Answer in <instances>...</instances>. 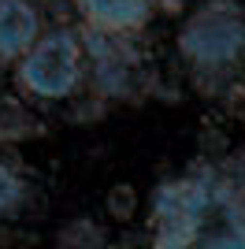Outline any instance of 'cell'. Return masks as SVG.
Wrapping results in <instances>:
<instances>
[{
  "label": "cell",
  "instance_id": "cell-10",
  "mask_svg": "<svg viewBox=\"0 0 245 249\" xmlns=\"http://www.w3.org/2000/svg\"><path fill=\"white\" fill-rule=\"evenodd\" d=\"M134 212H138V194H134L126 182H119L115 190H108V216H112V219L126 223Z\"/></svg>",
  "mask_w": 245,
  "mask_h": 249
},
{
  "label": "cell",
  "instance_id": "cell-8",
  "mask_svg": "<svg viewBox=\"0 0 245 249\" xmlns=\"http://www.w3.org/2000/svg\"><path fill=\"white\" fill-rule=\"evenodd\" d=\"M26 194H30V182L15 164L0 160V219L15 216L22 205H26Z\"/></svg>",
  "mask_w": 245,
  "mask_h": 249
},
{
  "label": "cell",
  "instance_id": "cell-9",
  "mask_svg": "<svg viewBox=\"0 0 245 249\" xmlns=\"http://www.w3.org/2000/svg\"><path fill=\"white\" fill-rule=\"evenodd\" d=\"M37 130L41 123L26 104H0V142H26Z\"/></svg>",
  "mask_w": 245,
  "mask_h": 249
},
{
  "label": "cell",
  "instance_id": "cell-6",
  "mask_svg": "<svg viewBox=\"0 0 245 249\" xmlns=\"http://www.w3.org/2000/svg\"><path fill=\"white\" fill-rule=\"evenodd\" d=\"M82 11V26L108 34H141L153 19L156 0H71Z\"/></svg>",
  "mask_w": 245,
  "mask_h": 249
},
{
  "label": "cell",
  "instance_id": "cell-7",
  "mask_svg": "<svg viewBox=\"0 0 245 249\" xmlns=\"http://www.w3.org/2000/svg\"><path fill=\"white\" fill-rule=\"evenodd\" d=\"M56 249H108V234L97 219L82 216V219H71L56 234Z\"/></svg>",
  "mask_w": 245,
  "mask_h": 249
},
{
  "label": "cell",
  "instance_id": "cell-4",
  "mask_svg": "<svg viewBox=\"0 0 245 249\" xmlns=\"http://www.w3.org/2000/svg\"><path fill=\"white\" fill-rule=\"evenodd\" d=\"M82 41H86L93 89L104 101H126L138 93V78H153V71H145L138 49L130 45L134 34H108L82 26Z\"/></svg>",
  "mask_w": 245,
  "mask_h": 249
},
{
  "label": "cell",
  "instance_id": "cell-3",
  "mask_svg": "<svg viewBox=\"0 0 245 249\" xmlns=\"http://www.w3.org/2000/svg\"><path fill=\"white\" fill-rule=\"evenodd\" d=\"M89 74L86 60V41H82V26H45L26 56L15 63V82L26 97L34 101H71L82 89Z\"/></svg>",
  "mask_w": 245,
  "mask_h": 249
},
{
  "label": "cell",
  "instance_id": "cell-2",
  "mask_svg": "<svg viewBox=\"0 0 245 249\" xmlns=\"http://www.w3.org/2000/svg\"><path fill=\"white\" fill-rule=\"evenodd\" d=\"M175 49L190 67V78L204 97H223V89L245 74V4L242 0H204L182 19Z\"/></svg>",
  "mask_w": 245,
  "mask_h": 249
},
{
  "label": "cell",
  "instance_id": "cell-5",
  "mask_svg": "<svg viewBox=\"0 0 245 249\" xmlns=\"http://www.w3.org/2000/svg\"><path fill=\"white\" fill-rule=\"evenodd\" d=\"M45 34L37 0H0V67H15Z\"/></svg>",
  "mask_w": 245,
  "mask_h": 249
},
{
  "label": "cell",
  "instance_id": "cell-1",
  "mask_svg": "<svg viewBox=\"0 0 245 249\" xmlns=\"http://www.w3.org/2000/svg\"><path fill=\"white\" fill-rule=\"evenodd\" d=\"M149 219L153 249H245V197L212 164L160 182Z\"/></svg>",
  "mask_w": 245,
  "mask_h": 249
},
{
  "label": "cell",
  "instance_id": "cell-12",
  "mask_svg": "<svg viewBox=\"0 0 245 249\" xmlns=\"http://www.w3.org/2000/svg\"><path fill=\"white\" fill-rule=\"evenodd\" d=\"M242 4H245V0H242Z\"/></svg>",
  "mask_w": 245,
  "mask_h": 249
},
{
  "label": "cell",
  "instance_id": "cell-11",
  "mask_svg": "<svg viewBox=\"0 0 245 249\" xmlns=\"http://www.w3.org/2000/svg\"><path fill=\"white\" fill-rule=\"evenodd\" d=\"M219 104L227 108V115L230 119H238V123H245V74H238L234 82L223 89V97H219Z\"/></svg>",
  "mask_w": 245,
  "mask_h": 249
}]
</instances>
